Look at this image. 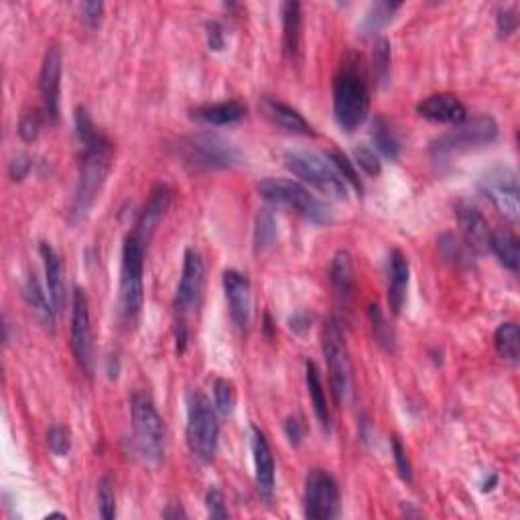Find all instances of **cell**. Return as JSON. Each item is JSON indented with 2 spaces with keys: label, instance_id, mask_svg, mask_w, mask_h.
Listing matches in <instances>:
<instances>
[{
  "label": "cell",
  "instance_id": "obj_34",
  "mask_svg": "<svg viewBox=\"0 0 520 520\" xmlns=\"http://www.w3.org/2000/svg\"><path fill=\"white\" fill-rule=\"evenodd\" d=\"M277 240V220L271 210H258L255 220V250H269Z\"/></svg>",
  "mask_w": 520,
  "mask_h": 520
},
{
  "label": "cell",
  "instance_id": "obj_37",
  "mask_svg": "<svg viewBox=\"0 0 520 520\" xmlns=\"http://www.w3.org/2000/svg\"><path fill=\"white\" fill-rule=\"evenodd\" d=\"M214 400H215V408H218L222 415H232L236 407L234 384L226 381V378H218L214 384Z\"/></svg>",
  "mask_w": 520,
  "mask_h": 520
},
{
  "label": "cell",
  "instance_id": "obj_3",
  "mask_svg": "<svg viewBox=\"0 0 520 520\" xmlns=\"http://www.w3.org/2000/svg\"><path fill=\"white\" fill-rule=\"evenodd\" d=\"M370 113V90L362 73L344 65L333 80V116L341 130L352 132L366 122Z\"/></svg>",
  "mask_w": 520,
  "mask_h": 520
},
{
  "label": "cell",
  "instance_id": "obj_33",
  "mask_svg": "<svg viewBox=\"0 0 520 520\" xmlns=\"http://www.w3.org/2000/svg\"><path fill=\"white\" fill-rule=\"evenodd\" d=\"M400 9V4L397 3H374L370 9L364 14L362 23H360V33L362 35H376L378 31H382V29L390 23L392 21V14Z\"/></svg>",
  "mask_w": 520,
  "mask_h": 520
},
{
  "label": "cell",
  "instance_id": "obj_45",
  "mask_svg": "<svg viewBox=\"0 0 520 520\" xmlns=\"http://www.w3.org/2000/svg\"><path fill=\"white\" fill-rule=\"evenodd\" d=\"M205 37H207V46H210V49L222 51L226 47V31L220 21H207Z\"/></svg>",
  "mask_w": 520,
  "mask_h": 520
},
{
  "label": "cell",
  "instance_id": "obj_12",
  "mask_svg": "<svg viewBox=\"0 0 520 520\" xmlns=\"http://www.w3.org/2000/svg\"><path fill=\"white\" fill-rule=\"evenodd\" d=\"M480 189L494 204L500 214L510 222H516L520 215V189L518 177L507 165H496L488 169L480 180Z\"/></svg>",
  "mask_w": 520,
  "mask_h": 520
},
{
  "label": "cell",
  "instance_id": "obj_13",
  "mask_svg": "<svg viewBox=\"0 0 520 520\" xmlns=\"http://www.w3.org/2000/svg\"><path fill=\"white\" fill-rule=\"evenodd\" d=\"M205 264L202 255L196 248H188L183 255V271L175 295L177 323H188V317L199 306L204 293Z\"/></svg>",
  "mask_w": 520,
  "mask_h": 520
},
{
  "label": "cell",
  "instance_id": "obj_15",
  "mask_svg": "<svg viewBox=\"0 0 520 520\" xmlns=\"http://www.w3.org/2000/svg\"><path fill=\"white\" fill-rule=\"evenodd\" d=\"M62 51L57 46H49L43 55L41 73H39V92L43 100V113L51 122L59 118V98H62Z\"/></svg>",
  "mask_w": 520,
  "mask_h": 520
},
{
  "label": "cell",
  "instance_id": "obj_40",
  "mask_svg": "<svg viewBox=\"0 0 520 520\" xmlns=\"http://www.w3.org/2000/svg\"><path fill=\"white\" fill-rule=\"evenodd\" d=\"M373 68L378 81H386L390 71V43L386 39H378L373 51Z\"/></svg>",
  "mask_w": 520,
  "mask_h": 520
},
{
  "label": "cell",
  "instance_id": "obj_46",
  "mask_svg": "<svg viewBox=\"0 0 520 520\" xmlns=\"http://www.w3.org/2000/svg\"><path fill=\"white\" fill-rule=\"evenodd\" d=\"M496 27H498V33H500V37H510L512 33L516 31V27H518L516 11L515 9H500V11H498Z\"/></svg>",
  "mask_w": 520,
  "mask_h": 520
},
{
  "label": "cell",
  "instance_id": "obj_48",
  "mask_svg": "<svg viewBox=\"0 0 520 520\" xmlns=\"http://www.w3.org/2000/svg\"><path fill=\"white\" fill-rule=\"evenodd\" d=\"M33 163L31 159L27 157V155H17V157L13 159L11 167H9V173H11V180L13 181H23L25 177L29 175V171H31Z\"/></svg>",
  "mask_w": 520,
  "mask_h": 520
},
{
  "label": "cell",
  "instance_id": "obj_38",
  "mask_svg": "<svg viewBox=\"0 0 520 520\" xmlns=\"http://www.w3.org/2000/svg\"><path fill=\"white\" fill-rule=\"evenodd\" d=\"M354 165H358L364 173L370 177L381 175L382 171L381 157H378V153L368 145H358L354 148Z\"/></svg>",
  "mask_w": 520,
  "mask_h": 520
},
{
  "label": "cell",
  "instance_id": "obj_2",
  "mask_svg": "<svg viewBox=\"0 0 520 520\" xmlns=\"http://www.w3.org/2000/svg\"><path fill=\"white\" fill-rule=\"evenodd\" d=\"M145 244L135 234L124 238L118 289V319L126 330L135 328L145 301Z\"/></svg>",
  "mask_w": 520,
  "mask_h": 520
},
{
  "label": "cell",
  "instance_id": "obj_5",
  "mask_svg": "<svg viewBox=\"0 0 520 520\" xmlns=\"http://www.w3.org/2000/svg\"><path fill=\"white\" fill-rule=\"evenodd\" d=\"M220 423L218 413L202 390H191L188 397V445L196 462L207 465L218 451Z\"/></svg>",
  "mask_w": 520,
  "mask_h": 520
},
{
  "label": "cell",
  "instance_id": "obj_6",
  "mask_svg": "<svg viewBox=\"0 0 520 520\" xmlns=\"http://www.w3.org/2000/svg\"><path fill=\"white\" fill-rule=\"evenodd\" d=\"M175 151L183 165L193 171L232 169L242 161L238 148L230 140L220 135H212V132H199V135L180 138Z\"/></svg>",
  "mask_w": 520,
  "mask_h": 520
},
{
  "label": "cell",
  "instance_id": "obj_17",
  "mask_svg": "<svg viewBox=\"0 0 520 520\" xmlns=\"http://www.w3.org/2000/svg\"><path fill=\"white\" fill-rule=\"evenodd\" d=\"M222 283H224L230 317H232L238 330L247 331L252 315V289L248 277L238 271H226Z\"/></svg>",
  "mask_w": 520,
  "mask_h": 520
},
{
  "label": "cell",
  "instance_id": "obj_9",
  "mask_svg": "<svg viewBox=\"0 0 520 520\" xmlns=\"http://www.w3.org/2000/svg\"><path fill=\"white\" fill-rule=\"evenodd\" d=\"M285 165L295 177L331 199H348V183L325 155L311 151H291L285 155Z\"/></svg>",
  "mask_w": 520,
  "mask_h": 520
},
{
  "label": "cell",
  "instance_id": "obj_41",
  "mask_svg": "<svg viewBox=\"0 0 520 520\" xmlns=\"http://www.w3.org/2000/svg\"><path fill=\"white\" fill-rule=\"evenodd\" d=\"M47 445L54 456L63 457L71 449V433L62 425H54L47 431Z\"/></svg>",
  "mask_w": 520,
  "mask_h": 520
},
{
  "label": "cell",
  "instance_id": "obj_36",
  "mask_svg": "<svg viewBox=\"0 0 520 520\" xmlns=\"http://www.w3.org/2000/svg\"><path fill=\"white\" fill-rule=\"evenodd\" d=\"M325 157L330 159V163L333 167H336V171L340 173L341 180H344L346 183H350L352 188L362 193L364 191V185H362V180H360V175H358V169H356L354 165V161H350V157H348L346 153H341V151H328L325 153Z\"/></svg>",
  "mask_w": 520,
  "mask_h": 520
},
{
  "label": "cell",
  "instance_id": "obj_25",
  "mask_svg": "<svg viewBox=\"0 0 520 520\" xmlns=\"http://www.w3.org/2000/svg\"><path fill=\"white\" fill-rule=\"evenodd\" d=\"M330 283L333 287L338 301L341 306H348L354 297V271H352V256L346 250H340L331 260L330 266Z\"/></svg>",
  "mask_w": 520,
  "mask_h": 520
},
{
  "label": "cell",
  "instance_id": "obj_29",
  "mask_svg": "<svg viewBox=\"0 0 520 520\" xmlns=\"http://www.w3.org/2000/svg\"><path fill=\"white\" fill-rule=\"evenodd\" d=\"M437 248H440V255L445 263L456 266V269H470L474 266V256L475 252L467 247L462 236L456 234H443L437 242Z\"/></svg>",
  "mask_w": 520,
  "mask_h": 520
},
{
  "label": "cell",
  "instance_id": "obj_20",
  "mask_svg": "<svg viewBox=\"0 0 520 520\" xmlns=\"http://www.w3.org/2000/svg\"><path fill=\"white\" fill-rule=\"evenodd\" d=\"M457 224L462 228V238L465 240L475 255H484L490 250V238H492V230H490L488 222L478 207L472 204H459L456 207Z\"/></svg>",
  "mask_w": 520,
  "mask_h": 520
},
{
  "label": "cell",
  "instance_id": "obj_27",
  "mask_svg": "<svg viewBox=\"0 0 520 520\" xmlns=\"http://www.w3.org/2000/svg\"><path fill=\"white\" fill-rule=\"evenodd\" d=\"M306 381H307V390H309L311 403H314V411H315L319 425H322L325 433H330L331 431V411L328 407V398H325V389H323L322 376H319V370L311 360L306 362Z\"/></svg>",
  "mask_w": 520,
  "mask_h": 520
},
{
  "label": "cell",
  "instance_id": "obj_16",
  "mask_svg": "<svg viewBox=\"0 0 520 520\" xmlns=\"http://www.w3.org/2000/svg\"><path fill=\"white\" fill-rule=\"evenodd\" d=\"M171 196H173V193H171L169 185L159 183V185H155L153 191L148 193L145 205L140 207L132 234H135L138 240L145 244V247L151 242L153 234L157 232L159 224L163 222V218H165V214L171 205Z\"/></svg>",
  "mask_w": 520,
  "mask_h": 520
},
{
  "label": "cell",
  "instance_id": "obj_14",
  "mask_svg": "<svg viewBox=\"0 0 520 520\" xmlns=\"http://www.w3.org/2000/svg\"><path fill=\"white\" fill-rule=\"evenodd\" d=\"M340 486L325 470H311L306 478V516L311 520H331L340 515Z\"/></svg>",
  "mask_w": 520,
  "mask_h": 520
},
{
  "label": "cell",
  "instance_id": "obj_51",
  "mask_svg": "<svg viewBox=\"0 0 520 520\" xmlns=\"http://www.w3.org/2000/svg\"><path fill=\"white\" fill-rule=\"evenodd\" d=\"M163 516L165 518H185V512L181 510L180 504H171V508H167L165 512H163Z\"/></svg>",
  "mask_w": 520,
  "mask_h": 520
},
{
  "label": "cell",
  "instance_id": "obj_49",
  "mask_svg": "<svg viewBox=\"0 0 520 520\" xmlns=\"http://www.w3.org/2000/svg\"><path fill=\"white\" fill-rule=\"evenodd\" d=\"M311 328V315L307 314V311H295V314L289 317V330H291L293 333H299V336H303V333H307Z\"/></svg>",
  "mask_w": 520,
  "mask_h": 520
},
{
  "label": "cell",
  "instance_id": "obj_28",
  "mask_svg": "<svg viewBox=\"0 0 520 520\" xmlns=\"http://www.w3.org/2000/svg\"><path fill=\"white\" fill-rule=\"evenodd\" d=\"M281 14H283V47L285 54L295 59L299 54L301 46V4L295 3V0H289L283 6H281Z\"/></svg>",
  "mask_w": 520,
  "mask_h": 520
},
{
  "label": "cell",
  "instance_id": "obj_39",
  "mask_svg": "<svg viewBox=\"0 0 520 520\" xmlns=\"http://www.w3.org/2000/svg\"><path fill=\"white\" fill-rule=\"evenodd\" d=\"M98 504H100V516L104 520H113L116 516V494L114 484L110 475H104L98 484Z\"/></svg>",
  "mask_w": 520,
  "mask_h": 520
},
{
  "label": "cell",
  "instance_id": "obj_53",
  "mask_svg": "<svg viewBox=\"0 0 520 520\" xmlns=\"http://www.w3.org/2000/svg\"><path fill=\"white\" fill-rule=\"evenodd\" d=\"M496 484H498V475L492 474V475H490V482L486 480V484H484V488H482V490H484V492H490V490H494L492 486H496Z\"/></svg>",
  "mask_w": 520,
  "mask_h": 520
},
{
  "label": "cell",
  "instance_id": "obj_11",
  "mask_svg": "<svg viewBox=\"0 0 520 520\" xmlns=\"http://www.w3.org/2000/svg\"><path fill=\"white\" fill-rule=\"evenodd\" d=\"M71 352L78 366L86 376L94 373V344L90 301L84 289L76 287L71 295Z\"/></svg>",
  "mask_w": 520,
  "mask_h": 520
},
{
  "label": "cell",
  "instance_id": "obj_1",
  "mask_svg": "<svg viewBox=\"0 0 520 520\" xmlns=\"http://www.w3.org/2000/svg\"><path fill=\"white\" fill-rule=\"evenodd\" d=\"M73 118H76V137L81 148V163L70 205V222L80 224L88 218L104 183L108 180L110 169H113L114 147L110 143V138L98 130V126L94 124L86 108H78Z\"/></svg>",
  "mask_w": 520,
  "mask_h": 520
},
{
  "label": "cell",
  "instance_id": "obj_10",
  "mask_svg": "<svg viewBox=\"0 0 520 520\" xmlns=\"http://www.w3.org/2000/svg\"><path fill=\"white\" fill-rule=\"evenodd\" d=\"M322 350L328 364L330 389L336 403H346L352 392V366L348 356L346 338L336 319H328L322 330Z\"/></svg>",
  "mask_w": 520,
  "mask_h": 520
},
{
  "label": "cell",
  "instance_id": "obj_19",
  "mask_svg": "<svg viewBox=\"0 0 520 520\" xmlns=\"http://www.w3.org/2000/svg\"><path fill=\"white\" fill-rule=\"evenodd\" d=\"M419 116L427 118L431 122L443 124H462L467 118V110L464 102L456 94H431L417 104Z\"/></svg>",
  "mask_w": 520,
  "mask_h": 520
},
{
  "label": "cell",
  "instance_id": "obj_35",
  "mask_svg": "<svg viewBox=\"0 0 520 520\" xmlns=\"http://www.w3.org/2000/svg\"><path fill=\"white\" fill-rule=\"evenodd\" d=\"M368 317H370V323H373L374 340L384 348L386 352H395V348H397L395 331H392L389 322H386V317L378 303H373V306L368 307Z\"/></svg>",
  "mask_w": 520,
  "mask_h": 520
},
{
  "label": "cell",
  "instance_id": "obj_30",
  "mask_svg": "<svg viewBox=\"0 0 520 520\" xmlns=\"http://www.w3.org/2000/svg\"><path fill=\"white\" fill-rule=\"evenodd\" d=\"M490 250L498 256L502 266H507V269L512 273L518 271L520 250H518V238L515 232H510V230L507 228L494 230L492 238H490Z\"/></svg>",
  "mask_w": 520,
  "mask_h": 520
},
{
  "label": "cell",
  "instance_id": "obj_32",
  "mask_svg": "<svg viewBox=\"0 0 520 520\" xmlns=\"http://www.w3.org/2000/svg\"><path fill=\"white\" fill-rule=\"evenodd\" d=\"M494 346L496 352L502 360L510 364H518L520 356V330L515 322H507L498 325L494 333Z\"/></svg>",
  "mask_w": 520,
  "mask_h": 520
},
{
  "label": "cell",
  "instance_id": "obj_18",
  "mask_svg": "<svg viewBox=\"0 0 520 520\" xmlns=\"http://www.w3.org/2000/svg\"><path fill=\"white\" fill-rule=\"evenodd\" d=\"M252 459H255V480L258 494L264 500H273L274 496V457L271 443L258 427H252Z\"/></svg>",
  "mask_w": 520,
  "mask_h": 520
},
{
  "label": "cell",
  "instance_id": "obj_44",
  "mask_svg": "<svg viewBox=\"0 0 520 520\" xmlns=\"http://www.w3.org/2000/svg\"><path fill=\"white\" fill-rule=\"evenodd\" d=\"M205 508L210 518H228L230 512L226 507V498L215 486H210L205 492Z\"/></svg>",
  "mask_w": 520,
  "mask_h": 520
},
{
  "label": "cell",
  "instance_id": "obj_42",
  "mask_svg": "<svg viewBox=\"0 0 520 520\" xmlns=\"http://www.w3.org/2000/svg\"><path fill=\"white\" fill-rule=\"evenodd\" d=\"M39 130H41V114L37 113V110H27L19 121V137L23 138L25 143H33V140L39 137Z\"/></svg>",
  "mask_w": 520,
  "mask_h": 520
},
{
  "label": "cell",
  "instance_id": "obj_24",
  "mask_svg": "<svg viewBox=\"0 0 520 520\" xmlns=\"http://www.w3.org/2000/svg\"><path fill=\"white\" fill-rule=\"evenodd\" d=\"M247 106L238 100L230 102H215V104H204V106H197L193 110L191 116L199 122L212 124V126H226L240 122L244 116H247Z\"/></svg>",
  "mask_w": 520,
  "mask_h": 520
},
{
  "label": "cell",
  "instance_id": "obj_8",
  "mask_svg": "<svg viewBox=\"0 0 520 520\" xmlns=\"http://www.w3.org/2000/svg\"><path fill=\"white\" fill-rule=\"evenodd\" d=\"M498 137V124L492 116L480 114L465 118L462 124H456L449 132L437 137L431 143V157L433 161H448L453 155L472 151V148L490 145Z\"/></svg>",
  "mask_w": 520,
  "mask_h": 520
},
{
  "label": "cell",
  "instance_id": "obj_43",
  "mask_svg": "<svg viewBox=\"0 0 520 520\" xmlns=\"http://www.w3.org/2000/svg\"><path fill=\"white\" fill-rule=\"evenodd\" d=\"M392 457H395V465H397V472L400 478L411 484L413 482V465H411V459L407 456V449L403 441L398 440V437H392Z\"/></svg>",
  "mask_w": 520,
  "mask_h": 520
},
{
  "label": "cell",
  "instance_id": "obj_47",
  "mask_svg": "<svg viewBox=\"0 0 520 520\" xmlns=\"http://www.w3.org/2000/svg\"><path fill=\"white\" fill-rule=\"evenodd\" d=\"M306 431H307L306 421H303L301 417H297V415H291V417L285 421V435L289 443L295 445V448L297 445H301L303 437H306Z\"/></svg>",
  "mask_w": 520,
  "mask_h": 520
},
{
  "label": "cell",
  "instance_id": "obj_23",
  "mask_svg": "<svg viewBox=\"0 0 520 520\" xmlns=\"http://www.w3.org/2000/svg\"><path fill=\"white\" fill-rule=\"evenodd\" d=\"M408 277H411L408 258L400 250H392L389 256V307L395 315L403 311Z\"/></svg>",
  "mask_w": 520,
  "mask_h": 520
},
{
  "label": "cell",
  "instance_id": "obj_31",
  "mask_svg": "<svg viewBox=\"0 0 520 520\" xmlns=\"http://www.w3.org/2000/svg\"><path fill=\"white\" fill-rule=\"evenodd\" d=\"M370 137H373V143H374V151L381 153L382 157L390 159V161H397L398 155H400V138L392 129L390 122L386 121L382 116H376L374 122H373V129H370Z\"/></svg>",
  "mask_w": 520,
  "mask_h": 520
},
{
  "label": "cell",
  "instance_id": "obj_50",
  "mask_svg": "<svg viewBox=\"0 0 520 520\" xmlns=\"http://www.w3.org/2000/svg\"><path fill=\"white\" fill-rule=\"evenodd\" d=\"M81 13H84V21L90 27H96L100 23L102 13H104V4L98 3V0H92V3H84L81 4Z\"/></svg>",
  "mask_w": 520,
  "mask_h": 520
},
{
  "label": "cell",
  "instance_id": "obj_52",
  "mask_svg": "<svg viewBox=\"0 0 520 520\" xmlns=\"http://www.w3.org/2000/svg\"><path fill=\"white\" fill-rule=\"evenodd\" d=\"M264 331H266V336H269V338H273L274 325H273V319H271V315H269V314H266V315H264Z\"/></svg>",
  "mask_w": 520,
  "mask_h": 520
},
{
  "label": "cell",
  "instance_id": "obj_4",
  "mask_svg": "<svg viewBox=\"0 0 520 520\" xmlns=\"http://www.w3.org/2000/svg\"><path fill=\"white\" fill-rule=\"evenodd\" d=\"M258 193L266 202L289 207L301 218H306L314 224L328 226L333 222V214L328 204L317 199L307 188L293 180H285V177H264L258 183Z\"/></svg>",
  "mask_w": 520,
  "mask_h": 520
},
{
  "label": "cell",
  "instance_id": "obj_7",
  "mask_svg": "<svg viewBox=\"0 0 520 520\" xmlns=\"http://www.w3.org/2000/svg\"><path fill=\"white\" fill-rule=\"evenodd\" d=\"M130 413L138 456H143L147 462H161L165 456L167 429L153 398L145 392H137L130 398Z\"/></svg>",
  "mask_w": 520,
  "mask_h": 520
},
{
  "label": "cell",
  "instance_id": "obj_21",
  "mask_svg": "<svg viewBox=\"0 0 520 520\" xmlns=\"http://www.w3.org/2000/svg\"><path fill=\"white\" fill-rule=\"evenodd\" d=\"M43 264H46V285L49 299L54 303L55 311H63L68 306V287H65V273H63V263L62 256L57 255L55 248L47 242H41L39 247Z\"/></svg>",
  "mask_w": 520,
  "mask_h": 520
},
{
  "label": "cell",
  "instance_id": "obj_26",
  "mask_svg": "<svg viewBox=\"0 0 520 520\" xmlns=\"http://www.w3.org/2000/svg\"><path fill=\"white\" fill-rule=\"evenodd\" d=\"M23 297H25V303L29 306V309L33 311V315L39 319V322L46 325V328H54L55 325V307L51 299L47 297V293L43 291V287L39 283V279H37V274L31 273L25 281L23 285Z\"/></svg>",
  "mask_w": 520,
  "mask_h": 520
},
{
  "label": "cell",
  "instance_id": "obj_22",
  "mask_svg": "<svg viewBox=\"0 0 520 520\" xmlns=\"http://www.w3.org/2000/svg\"><path fill=\"white\" fill-rule=\"evenodd\" d=\"M260 110H263V114L269 118L274 126H279L281 130L293 132V135H314V129H311V124L303 118L299 110H295L285 102L271 98V96H264V98L260 100Z\"/></svg>",
  "mask_w": 520,
  "mask_h": 520
}]
</instances>
